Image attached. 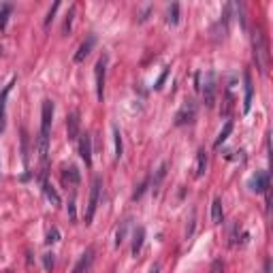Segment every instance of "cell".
<instances>
[{
	"instance_id": "6da1fadb",
	"label": "cell",
	"mask_w": 273,
	"mask_h": 273,
	"mask_svg": "<svg viewBox=\"0 0 273 273\" xmlns=\"http://www.w3.org/2000/svg\"><path fill=\"white\" fill-rule=\"evenodd\" d=\"M252 56H254L256 68L260 71V75H267L269 62H271V53H269V45H267V39H265V32L260 28H256L252 32Z\"/></svg>"
},
{
	"instance_id": "7a4b0ae2",
	"label": "cell",
	"mask_w": 273,
	"mask_h": 273,
	"mask_svg": "<svg viewBox=\"0 0 273 273\" xmlns=\"http://www.w3.org/2000/svg\"><path fill=\"white\" fill-rule=\"evenodd\" d=\"M105 79H107V56L98 58V62H96L94 66V81H96V98L103 103L105 98Z\"/></svg>"
},
{
	"instance_id": "3957f363",
	"label": "cell",
	"mask_w": 273,
	"mask_h": 273,
	"mask_svg": "<svg viewBox=\"0 0 273 273\" xmlns=\"http://www.w3.org/2000/svg\"><path fill=\"white\" fill-rule=\"evenodd\" d=\"M196 117V100L194 98H186L184 105L179 107V111L175 113V126H186L192 124V120Z\"/></svg>"
},
{
	"instance_id": "277c9868",
	"label": "cell",
	"mask_w": 273,
	"mask_h": 273,
	"mask_svg": "<svg viewBox=\"0 0 273 273\" xmlns=\"http://www.w3.org/2000/svg\"><path fill=\"white\" fill-rule=\"evenodd\" d=\"M199 90L203 92V100L207 107H213L216 103V92H218V83H216V73H205V81L199 85Z\"/></svg>"
},
{
	"instance_id": "5b68a950",
	"label": "cell",
	"mask_w": 273,
	"mask_h": 273,
	"mask_svg": "<svg viewBox=\"0 0 273 273\" xmlns=\"http://www.w3.org/2000/svg\"><path fill=\"white\" fill-rule=\"evenodd\" d=\"M98 199H100V177L92 179V188H90V201H88V209H85V224H90L94 220L96 207H98Z\"/></svg>"
},
{
	"instance_id": "8992f818",
	"label": "cell",
	"mask_w": 273,
	"mask_h": 273,
	"mask_svg": "<svg viewBox=\"0 0 273 273\" xmlns=\"http://www.w3.org/2000/svg\"><path fill=\"white\" fill-rule=\"evenodd\" d=\"M51 120H53V103H51V100H43L39 137H47V139H49V132H51Z\"/></svg>"
},
{
	"instance_id": "52a82bcc",
	"label": "cell",
	"mask_w": 273,
	"mask_h": 273,
	"mask_svg": "<svg viewBox=\"0 0 273 273\" xmlns=\"http://www.w3.org/2000/svg\"><path fill=\"white\" fill-rule=\"evenodd\" d=\"M79 128H81V115L77 109H73L66 117V137L68 141H79Z\"/></svg>"
},
{
	"instance_id": "ba28073f",
	"label": "cell",
	"mask_w": 273,
	"mask_h": 273,
	"mask_svg": "<svg viewBox=\"0 0 273 273\" xmlns=\"http://www.w3.org/2000/svg\"><path fill=\"white\" fill-rule=\"evenodd\" d=\"M79 156H81V160L85 162V167L92 164V137H90L88 132L79 135Z\"/></svg>"
},
{
	"instance_id": "9c48e42d",
	"label": "cell",
	"mask_w": 273,
	"mask_h": 273,
	"mask_svg": "<svg viewBox=\"0 0 273 273\" xmlns=\"http://www.w3.org/2000/svg\"><path fill=\"white\" fill-rule=\"evenodd\" d=\"M92 265H94V248H88L81 254V258L77 260L73 273H90V271H92Z\"/></svg>"
},
{
	"instance_id": "30bf717a",
	"label": "cell",
	"mask_w": 273,
	"mask_h": 273,
	"mask_svg": "<svg viewBox=\"0 0 273 273\" xmlns=\"http://www.w3.org/2000/svg\"><path fill=\"white\" fill-rule=\"evenodd\" d=\"M13 85H15V79L9 81L2 88V92H0V132L4 130V124H7V98H9V92L13 90Z\"/></svg>"
},
{
	"instance_id": "8fae6325",
	"label": "cell",
	"mask_w": 273,
	"mask_h": 273,
	"mask_svg": "<svg viewBox=\"0 0 273 273\" xmlns=\"http://www.w3.org/2000/svg\"><path fill=\"white\" fill-rule=\"evenodd\" d=\"M250 190L256 192V194H258V192H267L269 190V175H267L265 171H258V173L250 179Z\"/></svg>"
},
{
	"instance_id": "7c38bea8",
	"label": "cell",
	"mask_w": 273,
	"mask_h": 273,
	"mask_svg": "<svg viewBox=\"0 0 273 273\" xmlns=\"http://www.w3.org/2000/svg\"><path fill=\"white\" fill-rule=\"evenodd\" d=\"M243 90H245V96H243V113H248L250 107H252V96H254V85H252V77H250V73H243Z\"/></svg>"
},
{
	"instance_id": "4fadbf2b",
	"label": "cell",
	"mask_w": 273,
	"mask_h": 273,
	"mask_svg": "<svg viewBox=\"0 0 273 273\" xmlns=\"http://www.w3.org/2000/svg\"><path fill=\"white\" fill-rule=\"evenodd\" d=\"M94 43H96V36H94V34H90L88 39H85V41L81 43V45H79V49H77V53H75V58H73V60L77 62V64H79V62H83L85 58L90 56V51H92Z\"/></svg>"
},
{
	"instance_id": "5bb4252c",
	"label": "cell",
	"mask_w": 273,
	"mask_h": 273,
	"mask_svg": "<svg viewBox=\"0 0 273 273\" xmlns=\"http://www.w3.org/2000/svg\"><path fill=\"white\" fill-rule=\"evenodd\" d=\"M143 239H145V228L143 226H137L135 228V235H132V254H139L143 248Z\"/></svg>"
},
{
	"instance_id": "9a60e30c",
	"label": "cell",
	"mask_w": 273,
	"mask_h": 273,
	"mask_svg": "<svg viewBox=\"0 0 273 273\" xmlns=\"http://www.w3.org/2000/svg\"><path fill=\"white\" fill-rule=\"evenodd\" d=\"M211 220H213V224H222L224 222V209H222V201L220 199H213V203H211Z\"/></svg>"
},
{
	"instance_id": "2e32d148",
	"label": "cell",
	"mask_w": 273,
	"mask_h": 273,
	"mask_svg": "<svg viewBox=\"0 0 273 273\" xmlns=\"http://www.w3.org/2000/svg\"><path fill=\"white\" fill-rule=\"evenodd\" d=\"M62 179H64V184H73V186H77L79 184V171L77 167H66L62 171Z\"/></svg>"
},
{
	"instance_id": "e0dca14e",
	"label": "cell",
	"mask_w": 273,
	"mask_h": 273,
	"mask_svg": "<svg viewBox=\"0 0 273 273\" xmlns=\"http://www.w3.org/2000/svg\"><path fill=\"white\" fill-rule=\"evenodd\" d=\"M205 171H207V152L199 149V154H196V177H203Z\"/></svg>"
},
{
	"instance_id": "ac0fdd59",
	"label": "cell",
	"mask_w": 273,
	"mask_h": 273,
	"mask_svg": "<svg viewBox=\"0 0 273 273\" xmlns=\"http://www.w3.org/2000/svg\"><path fill=\"white\" fill-rule=\"evenodd\" d=\"M167 169H169V162H162L158 167V171H156V175H154V179H152V188H154V192L158 190V186L162 184V179H164V175H167Z\"/></svg>"
},
{
	"instance_id": "d6986e66",
	"label": "cell",
	"mask_w": 273,
	"mask_h": 273,
	"mask_svg": "<svg viewBox=\"0 0 273 273\" xmlns=\"http://www.w3.org/2000/svg\"><path fill=\"white\" fill-rule=\"evenodd\" d=\"M113 141H115V160H120L122 154H124V143H122V132L117 126H113Z\"/></svg>"
},
{
	"instance_id": "ffe728a7",
	"label": "cell",
	"mask_w": 273,
	"mask_h": 273,
	"mask_svg": "<svg viewBox=\"0 0 273 273\" xmlns=\"http://www.w3.org/2000/svg\"><path fill=\"white\" fill-rule=\"evenodd\" d=\"M231 132H233V122H226V124H224V128L220 130V135H218V139H216V143H213V145L216 147H220L224 141H226L228 137H231Z\"/></svg>"
},
{
	"instance_id": "44dd1931",
	"label": "cell",
	"mask_w": 273,
	"mask_h": 273,
	"mask_svg": "<svg viewBox=\"0 0 273 273\" xmlns=\"http://www.w3.org/2000/svg\"><path fill=\"white\" fill-rule=\"evenodd\" d=\"M43 190H45V196H47V199H49L51 203H53V205H60V196H58V192L56 190H53L51 188V186H49V181H43Z\"/></svg>"
},
{
	"instance_id": "7402d4cb",
	"label": "cell",
	"mask_w": 273,
	"mask_h": 273,
	"mask_svg": "<svg viewBox=\"0 0 273 273\" xmlns=\"http://www.w3.org/2000/svg\"><path fill=\"white\" fill-rule=\"evenodd\" d=\"M167 21H169L171 26H175L179 21V4L177 2H173L169 7V11H167Z\"/></svg>"
},
{
	"instance_id": "603a6c76",
	"label": "cell",
	"mask_w": 273,
	"mask_h": 273,
	"mask_svg": "<svg viewBox=\"0 0 273 273\" xmlns=\"http://www.w3.org/2000/svg\"><path fill=\"white\" fill-rule=\"evenodd\" d=\"M75 11H77V7H75V4H71V9H68V13H66V19H64V26H62V32H64V34H68V32H71V28H73Z\"/></svg>"
},
{
	"instance_id": "cb8c5ba5",
	"label": "cell",
	"mask_w": 273,
	"mask_h": 273,
	"mask_svg": "<svg viewBox=\"0 0 273 273\" xmlns=\"http://www.w3.org/2000/svg\"><path fill=\"white\" fill-rule=\"evenodd\" d=\"M11 11H13V7H11V4H2V7H0V30L7 28V21H9Z\"/></svg>"
},
{
	"instance_id": "d4e9b609",
	"label": "cell",
	"mask_w": 273,
	"mask_h": 273,
	"mask_svg": "<svg viewBox=\"0 0 273 273\" xmlns=\"http://www.w3.org/2000/svg\"><path fill=\"white\" fill-rule=\"evenodd\" d=\"M53 265H56V258H53V254H43V267H45V271H51Z\"/></svg>"
},
{
	"instance_id": "484cf974",
	"label": "cell",
	"mask_w": 273,
	"mask_h": 273,
	"mask_svg": "<svg viewBox=\"0 0 273 273\" xmlns=\"http://www.w3.org/2000/svg\"><path fill=\"white\" fill-rule=\"evenodd\" d=\"M169 71H171V68L167 66V68H164L162 73H160V77L156 79V83H154V90H162V83L167 81V77H169Z\"/></svg>"
},
{
	"instance_id": "4316f807",
	"label": "cell",
	"mask_w": 273,
	"mask_h": 273,
	"mask_svg": "<svg viewBox=\"0 0 273 273\" xmlns=\"http://www.w3.org/2000/svg\"><path fill=\"white\" fill-rule=\"evenodd\" d=\"M147 186H149V179H143V181H141V186H139V188L135 190V194H132V201L141 199V196H143V192L147 190Z\"/></svg>"
},
{
	"instance_id": "83f0119b",
	"label": "cell",
	"mask_w": 273,
	"mask_h": 273,
	"mask_svg": "<svg viewBox=\"0 0 273 273\" xmlns=\"http://www.w3.org/2000/svg\"><path fill=\"white\" fill-rule=\"evenodd\" d=\"M58 9H60V2H53V4H51V9H49V13H47V17H45V28L53 21V15H56V11H58Z\"/></svg>"
},
{
	"instance_id": "f1b7e54d",
	"label": "cell",
	"mask_w": 273,
	"mask_h": 273,
	"mask_svg": "<svg viewBox=\"0 0 273 273\" xmlns=\"http://www.w3.org/2000/svg\"><path fill=\"white\" fill-rule=\"evenodd\" d=\"M58 239H60V233H58V228H51V231L47 233V239H45V241H47V243H56Z\"/></svg>"
},
{
	"instance_id": "f546056e",
	"label": "cell",
	"mask_w": 273,
	"mask_h": 273,
	"mask_svg": "<svg viewBox=\"0 0 273 273\" xmlns=\"http://www.w3.org/2000/svg\"><path fill=\"white\" fill-rule=\"evenodd\" d=\"M209 273H224V263L222 260H213Z\"/></svg>"
},
{
	"instance_id": "4dcf8cb0",
	"label": "cell",
	"mask_w": 273,
	"mask_h": 273,
	"mask_svg": "<svg viewBox=\"0 0 273 273\" xmlns=\"http://www.w3.org/2000/svg\"><path fill=\"white\" fill-rule=\"evenodd\" d=\"M126 226H128V222H124V224H122V228H120V231H117V239H115V245H122V241H124Z\"/></svg>"
},
{
	"instance_id": "1f68e13d",
	"label": "cell",
	"mask_w": 273,
	"mask_h": 273,
	"mask_svg": "<svg viewBox=\"0 0 273 273\" xmlns=\"http://www.w3.org/2000/svg\"><path fill=\"white\" fill-rule=\"evenodd\" d=\"M68 216H71V220H75V201L73 199L68 203Z\"/></svg>"
},
{
	"instance_id": "d6a6232c",
	"label": "cell",
	"mask_w": 273,
	"mask_h": 273,
	"mask_svg": "<svg viewBox=\"0 0 273 273\" xmlns=\"http://www.w3.org/2000/svg\"><path fill=\"white\" fill-rule=\"evenodd\" d=\"M147 273H160V265L158 263H154L152 267H149V271Z\"/></svg>"
},
{
	"instance_id": "836d02e7",
	"label": "cell",
	"mask_w": 273,
	"mask_h": 273,
	"mask_svg": "<svg viewBox=\"0 0 273 273\" xmlns=\"http://www.w3.org/2000/svg\"><path fill=\"white\" fill-rule=\"evenodd\" d=\"M265 273H271V260H267L265 263Z\"/></svg>"
},
{
	"instance_id": "e575fe53",
	"label": "cell",
	"mask_w": 273,
	"mask_h": 273,
	"mask_svg": "<svg viewBox=\"0 0 273 273\" xmlns=\"http://www.w3.org/2000/svg\"><path fill=\"white\" fill-rule=\"evenodd\" d=\"M0 56H2V45H0Z\"/></svg>"
},
{
	"instance_id": "d590c367",
	"label": "cell",
	"mask_w": 273,
	"mask_h": 273,
	"mask_svg": "<svg viewBox=\"0 0 273 273\" xmlns=\"http://www.w3.org/2000/svg\"><path fill=\"white\" fill-rule=\"evenodd\" d=\"M4 273H13V271H11V269H7V271H4Z\"/></svg>"
}]
</instances>
